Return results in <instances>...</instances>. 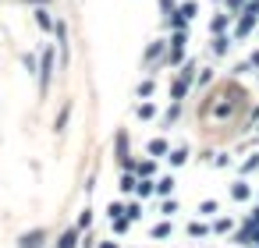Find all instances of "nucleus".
Masks as SVG:
<instances>
[{
    "label": "nucleus",
    "mask_w": 259,
    "mask_h": 248,
    "mask_svg": "<svg viewBox=\"0 0 259 248\" xmlns=\"http://www.w3.org/2000/svg\"><path fill=\"white\" fill-rule=\"evenodd\" d=\"M57 244H60V248H75V234H64Z\"/></svg>",
    "instance_id": "f257e3e1"
}]
</instances>
